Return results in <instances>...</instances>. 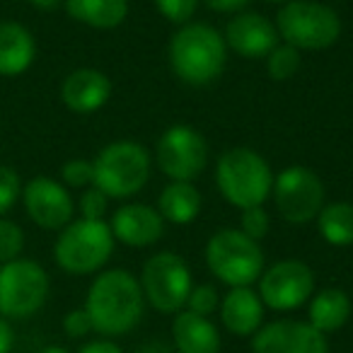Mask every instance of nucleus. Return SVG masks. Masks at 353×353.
<instances>
[{
	"label": "nucleus",
	"instance_id": "12",
	"mask_svg": "<svg viewBox=\"0 0 353 353\" xmlns=\"http://www.w3.org/2000/svg\"><path fill=\"white\" fill-rule=\"evenodd\" d=\"M256 293L266 310L274 312H293L305 307L314 295V274L310 264L300 259H281L264 266Z\"/></svg>",
	"mask_w": 353,
	"mask_h": 353
},
{
	"label": "nucleus",
	"instance_id": "19",
	"mask_svg": "<svg viewBox=\"0 0 353 353\" xmlns=\"http://www.w3.org/2000/svg\"><path fill=\"white\" fill-rule=\"evenodd\" d=\"M170 343L176 353H221V329L211 317H201L189 310L172 314Z\"/></svg>",
	"mask_w": 353,
	"mask_h": 353
},
{
	"label": "nucleus",
	"instance_id": "38",
	"mask_svg": "<svg viewBox=\"0 0 353 353\" xmlns=\"http://www.w3.org/2000/svg\"><path fill=\"white\" fill-rule=\"evenodd\" d=\"M27 3L39 12H54L63 6V0H27Z\"/></svg>",
	"mask_w": 353,
	"mask_h": 353
},
{
	"label": "nucleus",
	"instance_id": "27",
	"mask_svg": "<svg viewBox=\"0 0 353 353\" xmlns=\"http://www.w3.org/2000/svg\"><path fill=\"white\" fill-rule=\"evenodd\" d=\"M61 184L65 189H88L94 184V165L85 157H73L61 167Z\"/></svg>",
	"mask_w": 353,
	"mask_h": 353
},
{
	"label": "nucleus",
	"instance_id": "28",
	"mask_svg": "<svg viewBox=\"0 0 353 353\" xmlns=\"http://www.w3.org/2000/svg\"><path fill=\"white\" fill-rule=\"evenodd\" d=\"M25 250V230L15 221L0 218V264L20 259Z\"/></svg>",
	"mask_w": 353,
	"mask_h": 353
},
{
	"label": "nucleus",
	"instance_id": "37",
	"mask_svg": "<svg viewBox=\"0 0 353 353\" xmlns=\"http://www.w3.org/2000/svg\"><path fill=\"white\" fill-rule=\"evenodd\" d=\"M133 353H176L174 346L170 341H162V339H150V341L141 343Z\"/></svg>",
	"mask_w": 353,
	"mask_h": 353
},
{
	"label": "nucleus",
	"instance_id": "4",
	"mask_svg": "<svg viewBox=\"0 0 353 353\" xmlns=\"http://www.w3.org/2000/svg\"><path fill=\"white\" fill-rule=\"evenodd\" d=\"M112 228L107 221H70L54 242V261L70 276H97L114 254Z\"/></svg>",
	"mask_w": 353,
	"mask_h": 353
},
{
	"label": "nucleus",
	"instance_id": "29",
	"mask_svg": "<svg viewBox=\"0 0 353 353\" xmlns=\"http://www.w3.org/2000/svg\"><path fill=\"white\" fill-rule=\"evenodd\" d=\"M22 179L12 167L0 165V218H6L22 199Z\"/></svg>",
	"mask_w": 353,
	"mask_h": 353
},
{
	"label": "nucleus",
	"instance_id": "17",
	"mask_svg": "<svg viewBox=\"0 0 353 353\" xmlns=\"http://www.w3.org/2000/svg\"><path fill=\"white\" fill-rule=\"evenodd\" d=\"M112 97V80L97 68H75L61 83V102L80 117L94 114Z\"/></svg>",
	"mask_w": 353,
	"mask_h": 353
},
{
	"label": "nucleus",
	"instance_id": "22",
	"mask_svg": "<svg viewBox=\"0 0 353 353\" xmlns=\"http://www.w3.org/2000/svg\"><path fill=\"white\" fill-rule=\"evenodd\" d=\"M68 17L92 30H117L128 17V0H63Z\"/></svg>",
	"mask_w": 353,
	"mask_h": 353
},
{
	"label": "nucleus",
	"instance_id": "39",
	"mask_svg": "<svg viewBox=\"0 0 353 353\" xmlns=\"http://www.w3.org/2000/svg\"><path fill=\"white\" fill-rule=\"evenodd\" d=\"M37 353H70V351L65 346H56V343H54V346H44L41 351H37Z\"/></svg>",
	"mask_w": 353,
	"mask_h": 353
},
{
	"label": "nucleus",
	"instance_id": "33",
	"mask_svg": "<svg viewBox=\"0 0 353 353\" xmlns=\"http://www.w3.org/2000/svg\"><path fill=\"white\" fill-rule=\"evenodd\" d=\"M61 327H63L68 339H85V336H90V334H94L92 319H90L85 307H75V310H70V312H65Z\"/></svg>",
	"mask_w": 353,
	"mask_h": 353
},
{
	"label": "nucleus",
	"instance_id": "32",
	"mask_svg": "<svg viewBox=\"0 0 353 353\" xmlns=\"http://www.w3.org/2000/svg\"><path fill=\"white\" fill-rule=\"evenodd\" d=\"M240 232H245L247 237H252L254 242H261L271 230V216L269 211H264V206L245 208L240 213Z\"/></svg>",
	"mask_w": 353,
	"mask_h": 353
},
{
	"label": "nucleus",
	"instance_id": "10",
	"mask_svg": "<svg viewBox=\"0 0 353 353\" xmlns=\"http://www.w3.org/2000/svg\"><path fill=\"white\" fill-rule=\"evenodd\" d=\"M324 184L305 165H290L274 176L271 199L276 203V211L290 225H305L312 223L324 208Z\"/></svg>",
	"mask_w": 353,
	"mask_h": 353
},
{
	"label": "nucleus",
	"instance_id": "36",
	"mask_svg": "<svg viewBox=\"0 0 353 353\" xmlns=\"http://www.w3.org/2000/svg\"><path fill=\"white\" fill-rule=\"evenodd\" d=\"M15 348V327L10 319L0 317V353H12Z\"/></svg>",
	"mask_w": 353,
	"mask_h": 353
},
{
	"label": "nucleus",
	"instance_id": "16",
	"mask_svg": "<svg viewBox=\"0 0 353 353\" xmlns=\"http://www.w3.org/2000/svg\"><path fill=\"white\" fill-rule=\"evenodd\" d=\"M112 235L117 242L131 247V250H143L152 247L165 235V221L157 213V208L148 203H123L114 211L112 221Z\"/></svg>",
	"mask_w": 353,
	"mask_h": 353
},
{
	"label": "nucleus",
	"instance_id": "26",
	"mask_svg": "<svg viewBox=\"0 0 353 353\" xmlns=\"http://www.w3.org/2000/svg\"><path fill=\"white\" fill-rule=\"evenodd\" d=\"M221 298L223 295L218 293V288L213 283H194L184 310H189L194 314H201V317H213L218 312V307H221Z\"/></svg>",
	"mask_w": 353,
	"mask_h": 353
},
{
	"label": "nucleus",
	"instance_id": "20",
	"mask_svg": "<svg viewBox=\"0 0 353 353\" xmlns=\"http://www.w3.org/2000/svg\"><path fill=\"white\" fill-rule=\"evenodd\" d=\"M37 39L15 20L0 22V78H20L34 65Z\"/></svg>",
	"mask_w": 353,
	"mask_h": 353
},
{
	"label": "nucleus",
	"instance_id": "5",
	"mask_svg": "<svg viewBox=\"0 0 353 353\" xmlns=\"http://www.w3.org/2000/svg\"><path fill=\"white\" fill-rule=\"evenodd\" d=\"M94 187L114 201H126L143 192L150 182L152 157L136 141H114L104 145L92 160Z\"/></svg>",
	"mask_w": 353,
	"mask_h": 353
},
{
	"label": "nucleus",
	"instance_id": "25",
	"mask_svg": "<svg viewBox=\"0 0 353 353\" xmlns=\"http://www.w3.org/2000/svg\"><path fill=\"white\" fill-rule=\"evenodd\" d=\"M300 63H303L300 51L290 44H276L274 51L266 56V70H269L271 80H279V83L293 78L300 70Z\"/></svg>",
	"mask_w": 353,
	"mask_h": 353
},
{
	"label": "nucleus",
	"instance_id": "1",
	"mask_svg": "<svg viewBox=\"0 0 353 353\" xmlns=\"http://www.w3.org/2000/svg\"><path fill=\"white\" fill-rule=\"evenodd\" d=\"M92 329L102 339L131 334L145 314V298L138 276L126 269H104L92 279L85 295Z\"/></svg>",
	"mask_w": 353,
	"mask_h": 353
},
{
	"label": "nucleus",
	"instance_id": "40",
	"mask_svg": "<svg viewBox=\"0 0 353 353\" xmlns=\"http://www.w3.org/2000/svg\"><path fill=\"white\" fill-rule=\"evenodd\" d=\"M269 3H288V0H269Z\"/></svg>",
	"mask_w": 353,
	"mask_h": 353
},
{
	"label": "nucleus",
	"instance_id": "2",
	"mask_svg": "<svg viewBox=\"0 0 353 353\" xmlns=\"http://www.w3.org/2000/svg\"><path fill=\"white\" fill-rule=\"evenodd\" d=\"M167 56L172 73L194 88L211 85L228 65V46L223 34L213 25L194 20L172 34Z\"/></svg>",
	"mask_w": 353,
	"mask_h": 353
},
{
	"label": "nucleus",
	"instance_id": "14",
	"mask_svg": "<svg viewBox=\"0 0 353 353\" xmlns=\"http://www.w3.org/2000/svg\"><path fill=\"white\" fill-rule=\"evenodd\" d=\"M252 353H332L329 336L307 319H274L250 339Z\"/></svg>",
	"mask_w": 353,
	"mask_h": 353
},
{
	"label": "nucleus",
	"instance_id": "13",
	"mask_svg": "<svg viewBox=\"0 0 353 353\" xmlns=\"http://www.w3.org/2000/svg\"><path fill=\"white\" fill-rule=\"evenodd\" d=\"M22 206L30 221L41 230H63L75 216L70 189L51 176H34L22 187Z\"/></svg>",
	"mask_w": 353,
	"mask_h": 353
},
{
	"label": "nucleus",
	"instance_id": "24",
	"mask_svg": "<svg viewBox=\"0 0 353 353\" xmlns=\"http://www.w3.org/2000/svg\"><path fill=\"white\" fill-rule=\"evenodd\" d=\"M317 230L322 240L332 247H351L353 245V203L332 201L324 203L319 211Z\"/></svg>",
	"mask_w": 353,
	"mask_h": 353
},
{
	"label": "nucleus",
	"instance_id": "8",
	"mask_svg": "<svg viewBox=\"0 0 353 353\" xmlns=\"http://www.w3.org/2000/svg\"><path fill=\"white\" fill-rule=\"evenodd\" d=\"M51 293V279L34 259H12L0 264V317L10 322L41 312Z\"/></svg>",
	"mask_w": 353,
	"mask_h": 353
},
{
	"label": "nucleus",
	"instance_id": "18",
	"mask_svg": "<svg viewBox=\"0 0 353 353\" xmlns=\"http://www.w3.org/2000/svg\"><path fill=\"white\" fill-rule=\"evenodd\" d=\"M221 324L232 336L252 339L266 322V307L254 288H228L221 298Z\"/></svg>",
	"mask_w": 353,
	"mask_h": 353
},
{
	"label": "nucleus",
	"instance_id": "35",
	"mask_svg": "<svg viewBox=\"0 0 353 353\" xmlns=\"http://www.w3.org/2000/svg\"><path fill=\"white\" fill-rule=\"evenodd\" d=\"M78 353H126L114 339H90L78 348Z\"/></svg>",
	"mask_w": 353,
	"mask_h": 353
},
{
	"label": "nucleus",
	"instance_id": "6",
	"mask_svg": "<svg viewBox=\"0 0 353 353\" xmlns=\"http://www.w3.org/2000/svg\"><path fill=\"white\" fill-rule=\"evenodd\" d=\"M206 266L213 279L228 288H250L264 271V252L259 242L247 237L237 228H223L206 242Z\"/></svg>",
	"mask_w": 353,
	"mask_h": 353
},
{
	"label": "nucleus",
	"instance_id": "11",
	"mask_svg": "<svg viewBox=\"0 0 353 353\" xmlns=\"http://www.w3.org/2000/svg\"><path fill=\"white\" fill-rule=\"evenodd\" d=\"M155 162L170 182H194L208 165V143L199 128L174 123L157 138Z\"/></svg>",
	"mask_w": 353,
	"mask_h": 353
},
{
	"label": "nucleus",
	"instance_id": "34",
	"mask_svg": "<svg viewBox=\"0 0 353 353\" xmlns=\"http://www.w3.org/2000/svg\"><path fill=\"white\" fill-rule=\"evenodd\" d=\"M203 6L213 12H223V15H237L245 12V8L250 6V0H201Z\"/></svg>",
	"mask_w": 353,
	"mask_h": 353
},
{
	"label": "nucleus",
	"instance_id": "31",
	"mask_svg": "<svg viewBox=\"0 0 353 353\" xmlns=\"http://www.w3.org/2000/svg\"><path fill=\"white\" fill-rule=\"evenodd\" d=\"M165 20H170L172 25H187L192 22V17L196 15L199 6H201V0H152Z\"/></svg>",
	"mask_w": 353,
	"mask_h": 353
},
{
	"label": "nucleus",
	"instance_id": "23",
	"mask_svg": "<svg viewBox=\"0 0 353 353\" xmlns=\"http://www.w3.org/2000/svg\"><path fill=\"white\" fill-rule=\"evenodd\" d=\"M157 213L172 225H189L201 213V194L194 182H170L157 196Z\"/></svg>",
	"mask_w": 353,
	"mask_h": 353
},
{
	"label": "nucleus",
	"instance_id": "9",
	"mask_svg": "<svg viewBox=\"0 0 353 353\" xmlns=\"http://www.w3.org/2000/svg\"><path fill=\"white\" fill-rule=\"evenodd\" d=\"M141 288L145 305L160 314H176L187 307L194 288V276L187 259L176 252H155L141 269Z\"/></svg>",
	"mask_w": 353,
	"mask_h": 353
},
{
	"label": "nucleus",
	"instance_id": "21",
	"mask_svg": "<svg viewBox=\"0 0 353 353\" xmlns=\"http://www.w3.org/2000/svg\"><path fill=\"white\" fill-rule=\"evenodd\" d=\"M351 314H353L351 295L343 288H334V285L314 290V295L307 303V322L317 332H322L324 336L341 332L348 324V319H351Z\"/></svg>",
	"mask_w": 353,
	"mask_h": 353
},
{
	"label": "nucleus",
	"instance_id": "15",
	"mask_svg": "<svg viewBox=\"0 0 353 353\" xmlns=\"http://www.w3.org/2000/svg\"><path fill=\"white\" fill-rule=\"evenodd\" d=\"M223 39H225L228 51L237 54L240 59L256 61L266 59L279 44L281 37L269 17L259 15V12H237L228 22Z\"/></svg>",
	"mask_w": 353,
	"mask_h": 353
},
{
	"label": "nucleus",
	"instance_id": "3",
	"mask_svg": "<svg viewBox=\"0 0 353 353\" xmlns=\"http://www.w3.org/2000/svg\"><path fill=\"white\" fill-rule=\"evenodd\" d=\"M274 170L256 150L237 145L225 150L216 162V187L230 206H264L274 189Z\"/></svg>",
	"mask_w": 353,
	"mask_h": 353
},
{
	"label": "nucleus",
	"instance_id": "7",
	"mask_svg": "<svg viewBox=\"0 0 353 353\" xmlns=\"http://www.w3.org/2000/svg\"><path fill=\"white\" fill-rule=\"evenodd\" d=\"M276 30L283 44L298 51H324L341 37V17L317 0H288L276 15Z\"/></svg>",
	"mask_w": 353,
	"mask_h": 353
},
{
	"label": "nucleus",
	"instance_id": "30",
	"mask_svg": "<svg viewBox=\"0 0 353 353\" xmlns=\"http://www.w3.org/2000/svg\"><path fill=\"white\" fill-rule=\"evenodd\" d=\"M109 201H112V199H109L102 189L94 187V184L83 189V194H80V199H78L80 218H85V221H104V216H107V211H109Z\"/></svg>",
	"mask_w": 353,
	"mask_h": 353
}]
</instances>
